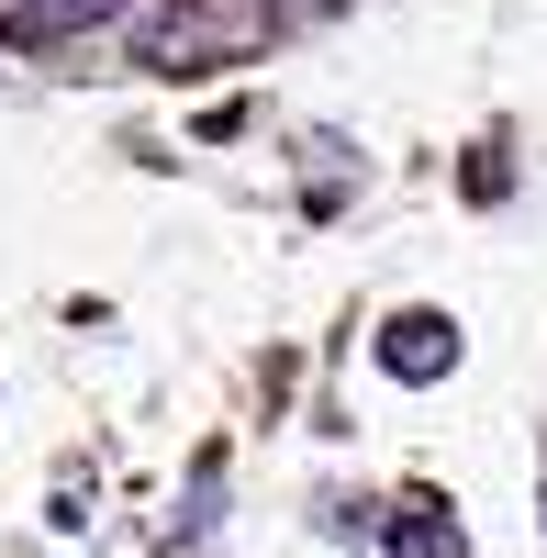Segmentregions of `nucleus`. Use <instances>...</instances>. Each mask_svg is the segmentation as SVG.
<instances>
[{"label":"nucleus","instance_id":"obj_1","mask_svg":"<svg viewBox=\"0 0 547 558\" xmlns=\"http://www.w3.org/2000/svg\"><path fill=\"white\" fill-rule=\"evenodd\" d=\"M369 357L391 368L402 391H425V380H447V368H459V324H447V313H425V302H414V313H391L380 336H369Z\"/></svg>","mask_w":547,"mask_h":558},{"label":"nucleus","instance_id":"obj_2","mask_svg":"<svg viewBox=\"0 0 547 558\" xmlns=\"http://www.w3.org/2000/svg\"><path fill=\"white\" fill-rule=\"evenodd\" d=\"M112 0H0V23H12V45H68V34H89Z\"/></svg>","mask_w":547,"mask_h":558},{"label":"nucleus","instance_id":"obj_3","mask_svg":"<svg viewBox=\"0 0 547 558\" xmlns=\"http://www.w3.org/2000/svg\"><path fill=\"white\" fill-rule=\"evenodd\" d=\"M391 558H459V514H447L436 492H402V514H391Z\"/></svg>","mask_w":547,"mask_h":558},{"label":"nucleus","instance_id":"obj_4","mask_svg":"<svg viewBox=\"0 0 547 558\" xmlns=\"http://www.w3.org/2000/svg\"><path fill=\"white\" fill-rule=\"evenodd\" d=\"M503 191H514V157L481 146V157H470V202H503Z\"/></svg>","mask_w":547,"mask_h":558},{"label":"nucleus","instance_id":"obj_5","mask_svg":"<svg viewBox=\"0 0 547 558\" xmlns=\"http://www.w3.org/2000/svg\"><path fill=\"white\" fill-rule=\"evenodd\" d=\"M268 12H280V23H313V12H336V0H268Z\"/></svg>","mask_w":547,"mask_h":558}]
</instances>
